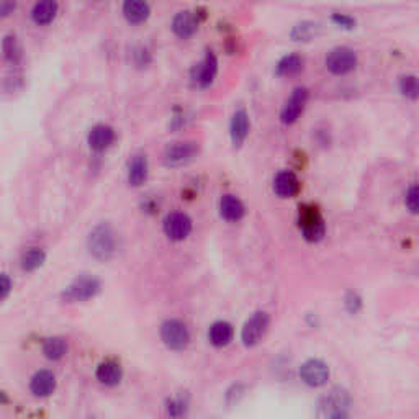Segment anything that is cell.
Instances as JSON below:
<instances>
[{
	"label": "cell",
	"mask_w": 419,
	"mask_h": 419,
	"mask_svg": "<svg viewBox=\"0 0 419 419\" xmlns=\"http://www.w3.org/2000/svg\"><path fill=\"white\" fill-rule=\"evenodd\" d=\"M218 74V59L215 54L208 53L202 61L192 69V80L200 87H208Z\"/></svg>",
	"instance_id": "cell-10"
},
{
	"label": "cell",
	"mask_w": 419,
	"mask_h": 419,
	"mask_svg": "<svg viewBox=\"0 0 419 419\" xmlns=\"http://www.w3.org/2000/svg\"><path fill=\"white\" fill-rule=\"evenodd\" d=\"M249 128L251 123L247 113L245 110H238V112L233 115V118H231V125H229L231 141H233L234 146L239 148L242 143H245L247 135H249Z\"/></svg>",
	"instance_id": "cell-14"
},
{
	"label": "cell",
	"mask_w": 419,
	"mask_h": 419,
	"mask_svg": "<svg viewBox=\"0 0 419 419\" xmlns=\"http://www.w3.org/2000/svg\"><path fill=\"white\" fill-rule=\"evenodd\" d=\"M357 56L352 49L349 48H336L328 54L326 67L329 72L335 76H346L350 71L356 69Z\"/></svg>",
	"instance_id": "cell-7"
},
{
	"label": "cell",
	"mask_w": 419,
	"mask_h": 419,
	"mask_svg": "<svg viewBox=\"0 0 419 419\" xmlns=\"http://www.w3.org/2000/svg\"><path fill=\"white\" fill-rule=\"evenodd\" d=\"M400 91L405 97L411 98V100H416L418 92H419V85L418 79L414 76H405L401 77L400 80Z\"/></svg>",
	"instance_id": "cell-29"
},
{
	"label": "cell",
	"mask_w": 419,
	"mask_h": 419,
	"mask_svg": "<svg viewBox=\"0 0 419 419\" xmlns=\"http://www.w3.org/2000/svg\"><path fill=\"white\" fill-rule=\"evenodd\" d=\"M300 378L308 387H323L329 380V367L321 361L311 359L300 367Z\"/></svg>",
	"instance_id": "cell-9"
},
{
	"label": "cell",
	"mask_w": 419,
	"mask_h": 419,
	"mask_svg": "<svg viewBox=\"0 0 419 419\" xmlns=\"http://www.w3.org/2000/svg\"><path fill=\"white\" fill-rule=\"evenodd\" d=\"M298 225L303 233V238L310 242L321 241L326 234V225L319 213V210L311 205H305L300 208V215H298Z\"/></svg>",
	"instance_id": "cell-2"
},
{
	"label": "cell",
	"mask_w": 419,
	"mask_h": 419,
	"mask_svg": "<svg viewBox=\"0 0 419 419\" xmlns=\"http://www.w3.org/2000/svg\"><path fill=\"white\" fill-rule=\"evenodd\" d=\"M123 15L133 25H139L148 20L149 5L144 0H125L123 2Z\"/></svg>",
	"instance_id": "cell-21"
},
{
	"label": "cell",
	"mask_w": 419,
	"mask_h": 419,
	"mask_svg": "<svg viewBox=\"0 0 419 419\" xmlns=\"http://www.w3.org/2000/svg\"><path fill=\"white\" fill-rule=\"evenodd\" d=\"M45 259V251L40 249V247H32V249H28L23 254V258H21V267H23V271L33 272L43 266Z\"/></svg>",
	"instance_id": "cell-26"
},
{
	"label": "cell",
	"mask_w": 419,
	"mask_h": 419,
	"mask_svg": "<svg viewBox=\"0 0 419 419\" xmlns=\"http://www.w3.org/2000/svg\"><path fill=\"white\" fill-rule=\"evenodd\" d=\"M162 343L172 350H183L190 343V331L179 319H169L161 326Z\"/></svg>",
	"instance_id": "cell-5"
},
{
	"label": "cell",
	"mask_w": 419,
	"mask_h": 419,
	"mask_svg": "<svg viewBox=\"0 0 419 419\" xmlns=\"http://www.w3.org/2000/svg\"><path fill=\"white\" fill-rule=\"evenodd\" d=\"M98 292H100V282L95 277H80L64 290L63 298L67 303L87 302L95 297Z\"/></svg>",
	"instance_id": "cell-6"
},
{
	"label": "cell",
	"mask_w": 419,
	"mask_h": 419,
	"mask_svg": "<svg viewBox=\"0 0 419 419\" xmlns=\"http://www.w3.org/2000/svg\"><path fill=\"white\" fill-rule=\"evenodd\" d=\"M346 306L349 308L350 313H356L359 308H361V298H359L356 293H350L349 297L346 298Z\"/></svg>",
	"instance_id": "cell-34"
},
{
	"label": "cell",
	"mask_w": 419,
	"mask_h": 419,
	"mask_svg": "<svg viewBox=\"0 0 419 419\" xmlns=\"http://www.w3.org/2000/svg\"><path fill=\"white\" fill-rule=\"evenodd\" d=\"M308 102V91L306 89H297L292 93V97L288 98V102H286L284 110H282V122L285 123V125H292V123L297 122L298 118H300V115L303 113V110H305Z\"/></svg>",
	"instance_id": "cell-11"
},
{
	"label": "cell",
	"mask_w": 419,
	"mask_h": 419,
	"mask_svg": "<svg viewBox=\"0 0 419 419\" xmlns=\"http://www.w3.org/2000/svg\"><path fill=\"white\" fill-rule=\"evenodd\" d=\"M56 388V377L49 370H40L33 375L30 390L35 396H49Z\"/></svg>",
	"instance_id": "cell-17"
},
{
	"label": "cell",
	"mask_w": 419,
	"mask_h": 419,
	"mask_svg": "<svg viewBox=\"0 0 419 419\" xmlns=\"http://www.w3.org/2000/svg\"><path fill=\"white\" fill-rule=\"evenodd\" d=\"M220 213L226 221L236 223V221L242 220V216H245L246 213V208L238 196L223 195L220 200Z\"/></svg>",
	"instance_id": "cell-16"
},
{
	"label": "cell",
	"mask_w": 419,
	"mask_h": 419,
	"mask_svg": "<svg viewBox=\"0 0 419 419\" xmlns=\"http://www.w3.org/2000/svg\"><path fill=\"white\" fill-rule=\"evenodd\" d=\"M192 228H194V225H192L190 216L182 212L169 213L164 220V233L172 241H183L185 238H189Z\"/></svg>",
	"instance_id": "cell-8"
},
{
	"label": "cell",
	"mask_w": 419,
	"mask_h": 419,
	"mask_svg": "<svg viewBox=\"0 0 419 419\" xmlns=\"http://www.w3.org/2000/svg\"><path fill=\"white\" fill-rule=\"evenodd\" d=\"M15 0H0V16H8L15 12Z\"/></svg>",
	"instance_id": "cell-33"
},
{
	"label": "cell",
	"mask_w": 419,
	"mask_h": 419,
	"mask_svg": "<svg viewBox=\"0 0 419 419\" xmlns=\"http://www.w3.org/2000/svg\"><path fill=\"white\" fill-rule=\"evenodd\" d=\"M199 28V19L196 15L192 14V12H181L174 16L172 21V30L174 33L182 40L185 38H190Z\"/></svg>",
	"instance_id": "cell-18"
},
{
	"label": "cell",
	"mask_w": 419,
	"mask_h": 419,
	"mask_svg": "<svg viewBox=\"0 0 419 419\" xmlns=\"http://www.w3.org/2000/svg\"><path fill=\"white\" fill-rule=\"evenodd\" d=\"M316 28H318V25L311 23V21H303V23L295 27L292 38L295 41H310L316 35Z\"/></svg>",
	"instance_id": "cell-28"
},
{
	"label": "cell",
	"mask_w": 419,
	"mask_h": 419,
	"mask_svg": "<svg viewBox=\"0 0 419 419\" xmlns=\"http://www.w3.org/2000/svg\"><path fill=\"white\" fill-rule=\"evenodd\" d=\"M2 49H3V56H5V59L10 64H16L21 59V48L15 36L12 35L7 36L5 40H3Z\"/></svg>",
	"instance_id": "cell-27"
},
{
	"label": "cell",
	"mask_w": 419,
	"mask_h": 419,
	"mask_svg": "<svg viewBox=\"0 0 419 419\" xmlns=\"http://www.w3.org/2000/svg\"><path fill=\"white\" fill-rule=\"evenodd\" d=\"M418 187L416 185H411L408 189V192H406V196H405V205L406 208L409 210L411 213H416L418 212Z\"/></svg>",
	"instance_id": "cell-31"
},
{
	"label": "cell",
	"mask_w": 419,
	"mask_h": 419,
	"mask_svg": "<svg viewBox=\"0 0 419 419\" xmlns=\"http://www.w3.org/2000/svg\"><path fill=\"white\" fill-rule=\"evenodd\" d=\"M95 377L102 385H106V387H115V385H118L120 382H122L123 370H122V367H120V363L113 362V361H105L97 367Z\"/></svg>",
	"instance_id": "cell-19"
},
{
	"label": "cell",
	"mask_w": 419,
	"mask_h": 419,
	"mask_svg": "<svg viewBox=\"0 0 419 419\" xmlns=\"http://www.w3.org/2000/svg\"><path fill=\"white\" fill-rule=\"evenodd\" d=\"M115 141V131L112 126L109 125H97L92 128L89 133V146L93 151H105L113 144Z\"/></svg>",
	"instance_id": "cell-15"
},
{
	"label": "cell",
	"mask_w": 419,
	"mask_h": 419,
	"mask_svg": "<svg viewBox=\"0 0 419 419\" xmlns=\"http://www.w3.org/2000/svg\"><path fill=\"white\" fill-rule=\"evenodd\" d=\"M332 20H335L337 25H341V27H344V28H352L354 25H356V21H354L352 19H350V16L339 15V14L332 16Z\"/></svg>",
	"instance_id": "cell-35"
},
{
	"label": "cell",
	"mask_w": 419,
	"mask_h": 419,
	"mask_svg": "<svg viewBox=\"0 0 419 419\" xmlns=\"http://www.w3.org/2000/svg\"><path fill=\"white\" fill-rule=\"evenodd\" d=\"M199 152L195 143H172L166 149V162L169 166H181L192 161Z\"/></svg>",
	"instance_id": "cell-12"
},
{
	"label": "cell",
	"mask_w": 419,
	"mask_h": 419,
	"mask_svg": "<svg viewBox=\"0 0 419 419\" xmlns=\"http://www.w3.org/2000/svg\"><path fill=\"white\" fill-rule=\"evenodd\" d=\"M303 69V59L298 54H288L277 66V74L282 77H290L298 74Z\"/></svg>",
	"instance_id": "cell-25"
},
{
	"label": "cell",
	"mask_w": 419,
	"mask_h": 419,
	"mask_svg": "<svg viewBox=\"0 0 419 419\" xmlns=\"http://www.w3.org/2000/svg\"><path fill=\"white\" fill-rule=\"evenodd\" d=\"M58 15V2L56 0H38L32 10L33 21L36 25H49Z\"/></svg>",
	"instance_id": "cell-20"
},
{
	"label": "cell",
	"mask_w": 419,
	"mask_h": 419,
	"mask_svg": "<svg viewBox=\"0 0 419 419\" xmlns=\"http://www.w3.org/2000/svg\"><path fill=\"white\" fill-rule=\"evenodd\" d=\"M350 398L343 388H335L319 403L318 414L321 418H344L349 411Z\"/></svg>",
	"instance_id": "cell-4"
},
{
	"label": "cell",
	"mask_w": 419,
	"mask_h": 419,
	"mask_svg": "<svg viewBox=\"0 0 419 419\" xmlns=\"http://www.w3.org/2000/svg\"><path fill=\"white\" fill-rule=\"evenodd\" d=\"M148 159L146 156H135L128 168V182L133 187H139L148 179Z\"/></svg>",
	"instance_id": "cell-23"
},
{
	"label": "cell",
	"mask_w": 419,
	"mask_h": 419,
	"mask_svg": "<svg viewBox=\"0 0 419 419\" xmlns=\"http://www.w3.org/2000/svg\"><path fill=\"white\" fill-rule=\"evenodd\" d=\"M187 411V401L182 400V398H174L170 400L168 403V413L169 416H174V418H179V416H183Z\"/></svg>",
	"instance_id": "cell-30"
},
{
	"label": "cell",
	"mask_w": 419,
	"mask_h": 419,
	"mask_svg": "<svg viewBox=\"0 0 419 419\" xmlns=\"http://www.w3.org/2000/svg\"><path fill=\"white\" fill-rule=\"evenodd\" d=\"M67 343L63 337H49L43 344V354L49 359V361H59L66 356Z\"/></svg>",
	"instance_id": "cell-24"
},
{
	"label": "cell",
	"mask_w": 419,
	"mask_h": 419,
	"mask_svg": "<svg viewBox=\"0 0 419 419\" xmlns=\"http://www.w3.org/2000/svg\"><path fill=\"white\" fill-rule=\"evenodd\" d=\"M12 280L5 273H0V302H3L10 295Z\"/></svg>",
	"instance_id": "cell-32"
},
{
	"label": "cell",
	"mask_w": 419,
	"mask_h": 419,
	"mask_svg": "<svg viewBox=\"0 0 419 419\" xmlns=\"http://www.w3.org/2000/svg\"><path fill=\"white\" fill-rule=\"evenodd\" d=\"M89 251L98 260H109L117 249V238L109 225H98L92 229L87 239Z\"/></svg>",
	"instance_id": "cell-1"
},
{
	"label": "cell",
	"mask_w": 419,
	"mask_h": 419,
	"mask_svg": "<svg viewBox=\"0 0 419 419\" xmlns=\"http://www.w3.org/2000/svg\"><path fill=\"white\" fill-rule=\"evenodd\" d=\"M269 326H271V316L266 311H258L251 316L245 323L241 331V341L246 348H252V346L259 344L267 335Z\"/></svg>",
	"instance_id": "cell-3"
},
{
	"label": "cell",
	"mask_w": 419,
	"mask_h": 419,
	"mask_svg": "<svg viewBox=\"0 0 419 419\" xmlns=\"http://www.w3.org/2000/svg\"><path fill=\"white\" fill-rule=\"evenodd\" d=\"M273 192L280 196V199H292L300 192V181L293 172L290 170H282L273 179Z\"/></svg>",
	"instance_id": "cell-13"
},
{
	"label": "cell",
	"mask_w": 419,
	"mask_h": 419,
	"mask_svg": "<svg viewBox=\"0 0 419 419\" xmlns=\"http://www.w3.org/2000/svg\"><path fill=\"white\" fill-rule=\"evenodd\" d=\"M234 329L229 323L216 321L212 324L208 331V339L215 348H226L233 341Z\"/></svg>",
	"instance_id": "cell-22"
}]
</instances>
